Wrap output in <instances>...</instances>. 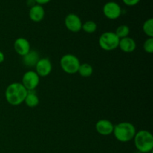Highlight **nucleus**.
I'll use <instances>...</instances> for the list:
<instances>
[{
    "label": "nucleus",
    "instance_id": "4be33fe9",
    "mask_svg": "<svg viewBox=\"0 0 153 153\" xmlns=\"http://www.w3.org/2000/svg\"><path fill=\"white\" fill-rule=\"evenodd\" d=\"M50 1L51 0H34V1H35L37 4H40V5L47 4V3H49Z\"/></svg>",
    "mask_w": 153,
    "mask_h": 153
},
{
    "label": "nucleus",
    "instance_id": "f03ea898",
    "mask_svg": "<svg viewBox=\"0 0 153 153\" xmlns=\"http://www.w3.org/2000/svg\"><path fill=\"white\" fill-rule=\"evenodd\" d=\"M136 128L132 123L122 122L114 126L113 134L115 138L120 142L126 143L134 138L136 134Z\"/></svg>",
    "mask_w": 153,
    "mask_h": 153
},
{
    "label": "nucleus",
    "instance_id": "4468645a",
    "mask_svg": "<svg viewBox=\"0 0 153 153\" xmlns=\"http://www.w3.org/2000/svg\"><path fill=\"white\" fill-rule=\"evenodd\" d=\"M40 60L38 52L34 50H30L28 53L23 56V63L25 66L29 67H35Z\"/></svg>",
    "mask_w": 153,
    "mask_h": 153
},
{
    "label": "nucleus",
    "instance_id": "9d476101",
    "mask_svg": "<svg viewBox=\"0 0 153 153\" xmlns=\"http://www.w3.org/2000/svg\"><path fill=\"white\" fill-rule=\"evenodd\" d=\"M96 130L101 135H110L113 133L114 126L110 120L106 119L100 120L96 123Z\"/></svg>",
    "mask_w": 153,
    "mask_h": 153
},
{
    "label": "nucleus",
    "instance_id": "412c9836",
    "mask_svg": "<svg viewBox=\"0 0 153 153\" xmlns=\"http://www.w3.org/2000/svg\"><path fill=\"white\" fill-rule=\"evenodd\" d=\"M123 1L127 6H134L138 4L140 0H123Z\"/></svg>",
    "mask_w": 153,
    "mask_h": 153
},
{
    "label": "nucleus",
    "instance_id": "6e6552de",
    "mask_svg": "<svg viewBox=\"0 0 153 153\" xmlns=\"http://www.w3.org/2000/svg\"><path fill=\"white\" fill-rule=\"evenodd\" d=\"M64 23H65L66 28L72 32L76 33L82 30V19L76 13H69L65 17Z\"/></svg>",
    "mask_w": 153,
    "mask_h": 153
},
{
    "label": "nucleus",
    "instance_id": "6ab92c4d",
    "mask_svg": "<svg viewBox=\"0 0 153 153\" xmlns=\"http://www.w3.org/2000/svg\"><path fill=\"white\" fill-rule=\"evenodd\" d=\"M143 31L149 37H153V19L149 18L144 22L143 25Z\"/></svg>",
    "mask_w": 153,
    "mask_h": 153
},
{
    "label": "nucleus",
    "instance_id": "7ed1b4c3",
    "mask_svg": "<svg viewBox=\"0 0 153 153\" xmlns=\"http://www.w3.org/2000/svg\"><path fill=\"white\" fill-rule=\"evenodd\" d=\"M134 146L139 152L148 153L153 149V137L151 132L146 130H140L136 132L134 137Z\"/></svg>",
    "mask_w": 153,
    "mask_h": 153
},
{
    "label": "nucleus",
    "instance_id": "5701e85b",
    "mask_svg": "<svg viewBox=\"0 0 153 153\" xmlns=\"http://www.w3.org/2000/svg\"><path fill=\"white\" fill-rule=\"evenodd\" d=\"M4 61V55L1 51H0V64Z\"/></svg>",
    "mask_w": 153,
    "mask_h": 153
},
{
    "label": "nucleus",
    "instance_id": "f8f14e48",
    "mask_svg": "<svg viewBox=\"0 0 153 153\" xmlns=\"http://www.w3.org/2000/svg\"><path fill=\"white\" fill-rule=\"evenodd\" d=\"M29 18L35 22H39L43 20L45 16V10L43 7L40 4H34L31 6L29 10Z\"/></svg>",
    "mask_w": 153,
    "mask_h": 153
},
{
    "label": "nucleus",
    "instance_id": "f257e3e1",
    "mask_svg": "<svg viewBox=\"0 0 153 153\" xmlns=\"http://www.w3.org/2000/svg\"><path fill=\"white\" fill-rule=\"evenodd\" d=\"M28 91L24 88L22 83L13 82L7 87L4 93L6 101L13 106L19 105L24 102Z\"/></svg>",
    "mask_w": 153,
    "mask_h": 153
},
{
    "label": "nucleus",
    "instance_id": "2eb2a0df",
    "mask_svg": "<svg viewBox=\"0 0 153 153\" xmlns=\"http://www.w3.org/2000/svg\"><path fill=\"white\" fill-rule=\"evenodd\" d=\"M24 102L25 103V105L28 107L35 108L38 105L40 100H39V98L37 94L34 92V91H28V94H27L26 97H25Z\"/></svg>",
    "mask_w": 153,
    "mask_h": 153
},
{
    "label": "nucleus",
    "instance_id": "aec40b11",
    "mask_svg": "<svg viewBox=\"0 0 153 153\" xmlns=\"http://www.w3.org/2000/svg\"><path fill=\"white\" fill-rule=\"evenodd\" d=\"M143 49L146 52L152 54L153 52V37H149L143 43Z\"/></svg>",
    "mask_w": 153,
    "mask_h": 153
},
{
    "label": "nucleus",
    "instance_id": "0eeeda50",
    "mask_svg": "<svg viewBox=\"0 0 153 153\" xmlns=\"http://www.w3.org/2000/svg\"><path fill=\"white\" fill-rule=\"evenodd\" d=\"M105 16L109 19H116L120 16L122 13V9L115 1H108L105 3L102 8Z\"/></svg>",
    "mask_w": 153,
    "mask_h": 153
},
{
    "label": "nucleus",
    "instance_id": "39448f33",
    "mask_svg": "<svg viewBox=\"0 0 153 153\" xmlns=\"http://www.w3.org/2000/svg\"><path fill=\"white\" fill-rule=\"evenodd\" d=\"M120 38L114 32L106 31L100 35L99 44L102 49L105 51H111L117 49L119 46Z\"/></svg>",
    "mask_w": 153,
    "mask_h": 153
},
{
    "label": "nucleus",
    "instance_id": "a211bd4d",
    "mask_svg": "<svg viewBox=\"0 0 153 153\" xmlns=\"http://www.w3.org/2000/svg\"><path fill=\"white\" fill-rule=\"evenodd\" d=\"M114 33L120 39L124 38V37H128V34L130 33V28L128 25H121L117 28L116 31Z\"/></svg>",
    "mask_w": 153,
    "mask_h": 153
},
{
    "label": "nucleus",
    "instance_id": "1a4fd4ad",
    "mask_svg": "<svg viewBox=\"0 0 153 153\" xmlns=\"http://www.w3.org/2000/svg\"><path fill=\"white\" fill-rule=\"evenodd\" d=\"M36 73L40 77H46L49 76L52 70V62L49 58H40L35 66Z\"/></svg>",
    "mask_w": 153,
    "mask_h": 153
},
{
    "label": "nucleus",
    "instance_id": "dca6fc26",
    "mask_svg": "<svg viewBox=\"0 0 153 153\" xmlns=\"http://www.w3.org/2000/svg\"><path fill=\"white\" fill-rule=\"evenodd\" d=\"M78 73L82 77L88 78L92 76L93 73H94V69H93V67L91 64H88V63H85V64H80Z\"/></svg>",
    "mask_w": 153,
    "mask_h": 153
},
{
    "label": "nucleus",
    "instance_id": "9b49d317",
    "mask_svg": "<svg viewBox=\"0 0 153 153\" xmlns=\"http://www.w3.org/2000/svg\"><path fill=\"white\" fill-rule=\"evenodd\" d=\"M13 48L16 53L23 57L31 50L30 43L27 39L24 37H19L16 39L13 43Z\"/></svg>",
    "mask_w": 153,
    "mask_h": 153
},
{
    "label": "nucleus",
    "instance_id": "423d86ee",
    "mask_svg": "<svg viewBox=\"0 0 153 153\" xmlns=\"http://www.w3.org/2000/svg\"><path fill=\"white\" fill-rule=\"evenodd\" d=\"M40 83V76L34 71H27L24 73L22 79V85L28 91L36 89Z\"/></svg>",
    "mask_w": 153,
    "mask_h": 153
},
{
    "label": "nucleus",
    "instance_id": "20e7f679",
    "mask_svg": "<svg viewBox=\"0 0 153 153\" xmlns=\"http://www.w3.org/2000/svg\"><path fill=\"white\" fill-rule=\"evenodd\" d=\"M80 61L79 58L72 54H66L60 61V65L63 71L68 74H75L78 73L80 67Z\"/></svg>",
    "mask_w": 153,
    "mask_h": 153
},
{
    "label": "nucleus",
    "instance_id": "ddd939ff",
    "mask_svg": "<svg viewBox=\"0 0 153 153\" xmlns=\"http://www.w3.org/2000/svg\"><path fill=\"white\" fill-rule=\"evenodd\" d=\"M136 42L131 37H126L124 38L120 39L119 46L120 49L126 53H131V52H134L136 49Z\"/></svg>",
    "mask_w": 153,
    "mask_h": 153
},
{
    "label": "nucleus",
    "instance_id": "f3484780",
    "mask_svg": "<svg viewBox=\"0 0 153 153\" xmlns=\"http://www.w3.org/2000/svg\"><path fill=\"white\" fill-rule=\"evenodd\" d=\"M82 29L85 32L88 33V34H92L97 31V25L95 22L92 20L86 21L85 23H82Z\"/></svg>",
    "mask_w": 153,
    "mask_h": 153
}]
</instances>
